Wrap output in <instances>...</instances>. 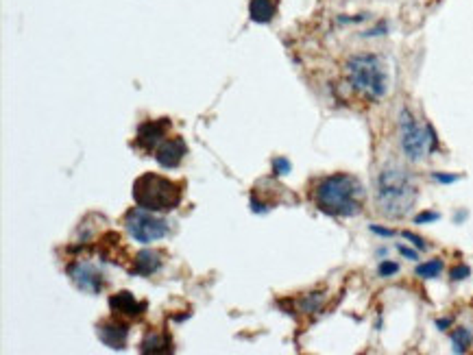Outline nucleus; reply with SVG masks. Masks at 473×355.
<instances>
[{
  "mask_svg": "<svg viewBox=\"0 0 473 355\" xmlns=\"http://www.w3.org/2000/svg\"><path fill=\"white\" fill-rule=\"evenodd\" d=\"M312 203L327 216L351 218L364 207V186L358 176L347 172L329 174L312 186Z\"/></svg>",
  "mask_w": 473,
  "mask_h": 355,
  "instance_id": "obj_1",
  "label": "nucleus"
},
{
  "mask_svg": "<svg viewBox=\"0 0 473 355\" xmlns=\"http://www.w3.org/2000/svg\"><path fill=\"white\" fill-rule=\"evenodd\" d=\"M417 183L399 166H386L376 179V203L386 218H404L417 203Z\"/></svg>",
  "mask_w": 473,
  "mask_h": 355,
  "instance_id": "obj_2",
  "label": "nucleus"
},
{
  "mask_svg": "<svg viewBox=\"0 0 473 355\" xmlns=\"http://www.w3.org/2000/svg\"><path fill=\"white\" fill-rule=\"evenodd\" d=\"M345 76L360 98L371 103H378L388 94V70L386 64L378 55L360 53L347 59Z\"/></svg>",
  "mask_w": 473,
  "mask_h": 355,
  "instance_id": "obj_3",
  "label": "nucleus"
},
{
  "mask_svg": "<svg viewBox=\"0 0 473 355\" xmlns=\"http://www.w3.org/2000/svg\"><path fill=\"white\" fill-rule=\"evenodd\" d=\"M184 183H177L168 176L144 172L133 181V201L151 211H172L181 205Z\"/></svg>",
  "mask_w": 473,
  "mask_h": 355,
  "instance_id": "obj_4",
  "label": "nucleus"
},
{
  "mask_svg": "<svg viewBox=\"0 0 473 355\" xmlns=\"http://www.w3.org/2000/svg\"><path fill=\"white\" fill-rule=\"evenodd\" d=\"M399 142L406 160L412 164L423 162L437 148V133L430 125H421L408 109L399 113Z\"/></svg>",
  "mask_w": 473,
  "mask_h": 355,
  "instance_id": "obj_5",
  "label": "nucleus"
},
{
  "mask_svg": "<svg viewBox=\"0 0 473 355\" xmlns=\"http://www.w3.org/2000/svg\"><path fill=\"white\" fill-rule=\"evenodd\" d=\"M125 227L131 238L140 244H151V242L162 240L170 231V227L164 218H160V216H155V211L144 209L140 205L127 211Z\"/></svg>",
  "mask_w": 473,
  "mask_h": 355,
  "instance_id": "obj_6",
  "label": "nucleus"
},
{
  "mask_svg": "<svg viewBox=\"0 0 473 355\" xmlns=\"http://www.w3.org/2000/svg\"><path fill=\"white\" fill-rule=\"evenodd\" d=\"M68 277L78 290H83L88 294H98L105 288V274L90 262H81V260L72 262L68 266Z\"/></svg>",
  "mask_w": 473,
  "mask_h": 355,
  "instance_id": "obj_7",
  "label": "nucleus"
},
{
  "mask_svg": "<svg viewBox=\"0 0 473 355\" xmlns=\"http://www.w3.org/2000/svg\"><path fill=\"white\" fill-rule=\"evenodd\" d=\"M170 129L168 118H160V120H146L137 127L135 135V146L142 148L144 153H155V148L166 140V133Z\"/></svg>",
  "mask_w": 473,
  "mask_h": 355,
  "instance_id": "obj_8",
  "label": "nucleus"
},
{
  "mask_svg": "<svg viewBox=\"0 0 473 355\" xmlns=\"http://www.w3.org/2000/svg\"><path fill=\"white\" fill-rule=\"evenodd\" d=\"M186 153H188V146L184 142V137L172 135V137H166V140L155 148V160L162 168L172 170L184 162Z\"/></svg>",
  "mask_w": 473,
  "mask_h": 355,
  "instance_id": "obj_9",
  "label": "nucleus"
},
{
  "mask_svg": "<svg viewBox=\"0 0 473 355\" xmlns=\"http://www.w3.org/2000/svg\"><path fill=\"white\" fill-rule=\"evenodd\" d=\"M109 307L114 312V316H123V319H140L146 312V303L137 301L129 290L116 292L109 297Z\"/></svg>",
  "mask_w": 473,
  "mask_h": 355,
  "instance_id": "obj_10",
  "label": "nucleus"
},
{
  "mask_svg": "<svg viewBox=\"0 0 473 355\" xmlns=\"http://www.w3.org/2000/svg\"><path fill=\"white\" fill-rule=\"evenodd\" d=\"M98 338H101L103 344H107L109 349H118L123 351L127 347V338H129V327L125 323L118 321H107L96 327Z\"/></svg>",
  "mask_w": 473,
  "mask_h": 355,
  "instance_id": "obj_11",
  "label": "nucleus"
},
{
  "mask_svg": "<svg viewBox=\"0 0 473 355\" xmlns=\"http://www.w3.org/2000/svg\"><path fill=\"white\" fill-rule=\"evenodd\" d=\"M162 253L160 251H140L133 260L131 274H140V277H151L162 268Z\"/></svg>",
  "mask_w": 473,
  "mask_h": 355,
  "instance_id": "obj_12",
  "label": "nucleus"
},
{
  "mask_svg": "<svg viewBox=\"0 0 473 355\" xmlns=\"http://www.w3.org/2000/svg\"><path fill=\"white\" fill-rule=\"evenodd\" d=\"M277 13V3L275 0H251L249 3V18L255 25H268Z\"/></svg>",
  "mask_w": 473,
  "mask_h": 355,
  "instance_id": "obj_13",
  "label": "nucleus"
},
{
  "mask_svg": "<svg viewBox=\"0 0 473 355\" xmlns=\"http://www.w3.org/2000/svg\"><path fill=\"white\" fill-rule=\"evenodd\" d=\"M142 353H168L170 351V338L166 333H149L140 344Z\"/></svg>",
  "mask_w": 473,
  "mask_h": 355,
  "instance_id": "obj_14",
  "label": "nucleus"
},
{
  "mask_svg": "<svg viewBox=\"0 0 473 355\" xmlns=\"http://www.w3.org/2000/svg\"><path fill=\"white\" fill-rule=\"evenodd\" d=\"M443 268H445L443 260H430V262H423V264L417 266V277H421V279H437V277H441Z\"/></svg>",
  "mask_w": 473,
  "mask_h": 355,
  "instance_id": "obj_15",
  "label": "nucleus"
},
{
  "mask_svg": "<svg viewBox=\"0 0 473 355\" xmlns=\"http://www.w3.org/2000/svg\"><path fill=\"white\" fill-rule=\"evenodd\" d=\"M451 336V344H454V351L456 353H465L469 347H471V331L467 327H458L449 333Z\"/></svg>",
  "mask_w": 473,
  "mask_h": 355,
  "instance_id": "obj_16",
  "label": "nucleus"
},
{
  "mask_svg": "<svg viewBox=\"0 0 473 355\" xmlns=\"http://www.w3.org/2000/svg\"><path fill=\"white\" fill-rule=\"evenodd\" d=\"M399 270V264L397 262H390V260H384L380 266H378V274L380 277H392Z\"/></svg>",
  "mask_w": 473,
  "mask_h": 355,
  "instance_id": "obj_17",
  "label": "nucleus"
},
{
  "mask_svg": "<svg viewBox=\"0 0 473 355\" xmlns=\"http://www.w3.org/2000/svg\"><path fill=\"white\" fill-rule=\"evenodd\" d=\"M290 168H292V166H290V162L286 160V157H275V160H273V172H275V174H280V176H282V174H288Z\"/></svg>",
  "mask_w": 473,
  "mask_h": 355,
  "instance_id": "obj_18",
  "label": "nucleus"
},
{
  "mask_svg": "<svg viewBox=\"0 0 473 355\" xmlns=\"http://www.w3.org/2000/svg\"><path fill=\"white\" fill-rule=\"evenodd\" d=\"M471 274V270H469V266H456V268H451V279L454 281H460V279H467Z\"/></svg>",
  "mask_w": 473,
  "mask_h": 355,
  "instance_id": "obj_19",
  "label": "nucleus"
},
{
  "mask_svg": "<svg viewBox=\"0 0 473 355\" xmlns=\"http://www.w3.org/2000/svg\"><path fill=\"white\" fill-rule=\"evenodd\" d=\"M404 238H408L412 244H415L419 251H425L427 249V244H425V240L423 238H419V235H415V233H410V231H404Z\"/></svg>",
  "mask_w": 473,
  "mask_h": 355,
  "instance_id": "obj_20",
  "label": "nucleus"
},
{
  "mask_svg": "<svg viewBox=\"0 0 473 355\" xmlns=\"http://www.w3.org/2000/svg\"><path fill=\"white\" fill-rule=\"evenodd\" d=\"M434 221H439V214H434V211H423V214H419L417 218H415V223H417V225H423V223H434Z\"/></svg>",
  "mask_w": 473,
  "mask_h": 355,
  "instance_id": "obj_21",
  "label": "nucleus"
},
{
  "mask_svg": "<svg viewBox=\"0 0 473 355\" xmlns=\"http://www.w3.org/2000/svg\"><path fill=\"white\" fill-rule=\"evenodd\" d=\"M432 176H434V179L441 181V183H454V181H458V176H456V174H441V172H434Z\"/></svg>",
  "mask_w": 473,
  "mask_h": 355,
  "instance_id": "obj_22",
  "label": "nucleus"
},
{
  "mask_svg": "<svg viewBox=\"0 0 473 355\" xmlns=\"http://www.w3.org/2000/svg\"><path fill=\"white\" fill-rule=\"evenodd\" d=\"M397 251L404 255V258H408V260H412V262H417V260H419V253H417V251H410V249H406V246H402V244L397 246Z\"/></svg>",
  "mask_w": 473,
  "mask_h": 355,
  "instance_id": "obj_23",
  "label": "nucleus"
},
{
  "mask_svg": "<svg viewBox=\"0 0 473 355\" xmlns=\"http://www.w3.org/2000/svg\"><path fill=\"white\" fill-rule=\"evenodd\" d=\"M371 231L373 233H380V235H386V238H390V235H392L390 229H382V227H376V225H371Z\"/></svg>",
  "mask_w": 473,
  "mask_h": 355,
  "instance_id": "obj_24",
  "label": "nucleus"
}]
</instances>
